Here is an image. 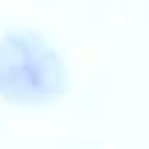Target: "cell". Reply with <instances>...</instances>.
Listing matches in <instances>:
<instances>
[{
    "instance_id": "1",
    "label": "cell",
    "mask_w": 149,
    "mask_h": 149,
    "mask_svg": "<svg viewBox=\"0 0 149 149\" xmlns=\"http://www.w3.org/2000/svg\"><path fill=\"white\" fill-rule=\"evenodd\" d=\"M64 67L58 53L29 29L0 35V97L18 102H44L61 97Z\"/></svg>"
}]
</instances>
